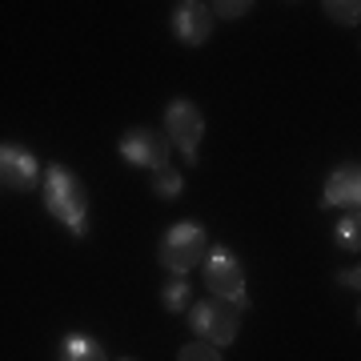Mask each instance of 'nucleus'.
<instances>
[{
	"instance_id": "obj_12",
	"label": "nucleus",
	"mask_w": 361,
	"mask_h": 361,
	"mask_svg": "<svg viewBox=\"0 0 361 361\" xmlns=\"http://www.w3.org/2000/svg\"><path fill=\"white\" fill-rule=\"evenodd\" d=\"M153 193L157 197H177L180 193V173H177V169H157V173H153Z\"/></svg>"
},
{
	"instance_id": "obj_11",
	"label": "nucleus",
	"mask_w": 361,
	"mask_h": 361,
	"mask_svg": "<svg viewBox=\"0 0 361 361\" xmlns=\"http://www.w3.org/2000/svg\"><path fill=\"white\" fill-rule=\"evenodd\" d=\"M322 8H325L329 20H337V25H357L361 20V4L357 0H325Z\"/></svg>"
},
{
	"instance_id": "obj_8",
	"label": "nucleus",
	"mask_w": 361,
	"mask_h": 361,
	"mask_svg": "<svg viewBox=\"0 0 361 361\" xmlns=\"http://www.w3.org/2000/svg\"><path fill=\"white\" fill-rule=\"evenodd\" d=\"M173 32H177L185 44H205L209 32H213V13H209V4L201 0H185L173 8Z\"/></svg>"
},
{
	"instance_id": "obj_14",
	"label": "nucleus",
	"mask_w": 361,
	"mask_h": 361,
	"mask_svg": "<svg viewBox=\"0 0 361 361\" xmlns=\"http://www.w3.org/2000/svg\"><path fill=\"white\" fill-rule=\"evenodd\" d=\"M161 301H165L169 313H180L185 310V301H189V285H185V277H177V281L165 285V293H161Z\"/></svg>"
},
{
	"instance_id": "obj_17",
	"label": "nucleus",
	"mask_w": 361,
	"mask_h": 361,
	"mask_svg": "<svg viewBox=\"0 0 361 361\" xmlns=\"http://www.w3.org/2000/svg\"><path fill=\"white\" fill-rule=\"evenodd\" d=\"M337 281H341V285H353V289H357L361 277H357V269H345V273H337Z\"/></svg>"
},
{
	"instance_id": "obj_18",
	"label": "nucleus",
	"mask_w": 361,
	"mask_h": 361,
	"mask_svg": "<svg viewBox=\"0 0 361 361\" xmlns=\"http://www.w3.org/2000/svg\"><path fill=\"white\" fill-rule=\"evenodd\" d=\"M121 361H137V357H121Z\"/></svg>"
},
{
	"instance_id": "obj_15",
	"label": "nucleus",
	"mask_w": 361,
	"mask_h": 361,
	"mask_svg": "<svg viewBox=\"0 0 361 361\" xmlns=\"http://www.w3.org/2000/svg\"><path fill=\"white\" fill-rule=\"evenodd\" d=\"M177 361H225L217 353V345H209V341H193V345H185L177 353Z\"/></svg>"
},
{
	"instance_id": "obj_9",
	"label": "nucleus",
	"mask_w": 361,
	"mask_h": 361,
	"mask_svg": "<svg viewBox=\"0 0 361 361\" xmlns=\"http://www.w3.org/2000/svg\"><path fill=\"white\" fill-rule=\"evenodd\" d=\"M361 201V173L357 165H341L329 173L325 180V201L322 205H345V209H357Z\"/></svg>"
},
{
	"instance_id": "obj_1",
	"label": "nucleus",
	"mask_w": 361,
	"mask_h": 361,
	"mask_svg": "<svg viewBox=\"0 0 361 361\" xmlns=\"http://www.w3.org/2000/svg\"><path fill=\"white\" fill-rule=\"evenodd\" d=\"M44 205L73 237H85V217H89V189L77 173H68L65 165H49L44 173Z\"/></svg>"
},
{
	"instance_id": "obj_6",
	"label": "nucleus",
	"mask_w": 361,
	"mask_h": 361,
	"mask_svg": "<svg viewBox=\"0 0 361 361\" xmlns=\"http://www.w3.org/2000/svg\"><path fill=\"white\" fill-rule=\"evenodd\" d=\"M121 157L129 165H141V169H165L169 165V141L153 129H129L121 137Z\"/></svg>"
},
{
	"instance_id": "obj_2",
	"label": "nucleus",
	"mask_w": 361,
	"mask_h": 361,
	"mask_svg": "<svg viewBox=\"0 0 361 361\" xmlns=\"http://www.w3.org/2000/svg\"><path fill=\"white\" fill-rule=\"evenodd\" d=\"M205 257H209V237L197 221L173 225V229L165 233V241H161V265L173 269L177 277H185V273L193 269V265H201Z\"/></svg>"
},
{
	"instance_id": "obj_4",
	"label": "nucleus",
	"mask_w": 361,
	"mask_h": 361,
	"mask_svg": "<svg viewBox=\"0 0 361 361\" xmlns=\"http://www.w3.org/2000/svg\"><path fill=\"white\" fill-rule=\"evenodd\" d=\"M205 289L221 301H233L237 310H245V273L229 249H213L205 257Z\"/></svg>"
},
{
	"instance_id": "obj_13",
	"label": "nucleus",
	"mask_w": 361,
	"mask_h": 361,
	"mask_svg": "<svg viewBox=\"0 0 361 361\" xmlns=\"http://www.w3.org/2000/svg\"><path fill=\"white\" fill-rule=\"evenodd\" d=\"M357 233H361V225H357V209H353V213H349V217H341V225H337V245L357 253V245H361Z\"/></svg>"
},
{
	"instance_id": "obj_5",
	"label": "nucleus",
	"mask_w": 361,
	"mask_h": 361,
	"mask_svg": "<svg viewBox=\"0 0 361 361\" xmlns=\"http://www.w3.org/2000/svg\"><path fill=\"white\" fill-rule=\"evenodd\" d=\"M165 137H173V145L185 153L189 165H197V145L205 137V116H201V109L193 101H173L165 109Z\"/></svg>"
},
{
	"instance_id": "obj_16",
	"label": "nucleus",
	"mask_w": 361,
	"mask_h": 361,
	"mask_svg": "<svg viewBox=\"0 0 361 361\" xmlns=\"http://www.w3.org/2000/svg\"><path fill=\"white\" fill-rule=\"evenodd\" d=\"M213 8H217L221 16H245L249 8H253V4H249V0H229V4L221 0V4H213Z\"/></svg>"
},
{
	"instance_id": "obj_3",
	"label": "nucleus",
	"mask_w": 361,
	"mask_h": 361,
	"mask_svg": "<svg viewBox=\"0 0 361 361\" xmlns=\"http://www.w3.org/2000/svg\"><path fill=\"white\" fill-rule=\"evenodd\" d=\"M189 322L201 334V341H209V345H229L233 337H237V329H241V310L233 301L209 297V301H197L193 305Z\"/></svg>"
},
{
	"instance_id": "obj_7",
	"label": "nucleus",
	"mask_w": 361,
	"mask_h": 361,
	"mask_svg": "<svg viewBox=\"0 0 361 361\" xmlns=\"http://www.w3.org/2000/svg\"><path fill=\"white\" fill-rule=\"evenodd\" d=\"M40 177L37 157L20 145H0V185H8L13 193H28Z\"/></svg>"
},
{
	"instance_id": "obj_10",
	"label": "nucleus",
	"mask_w": 361,
	"mask_h": 361,
	"mask_svg": "<svg viewBox=\"0 0 361 361\" xmlns=\"http://www.w3.org/2000/svg\"><path fill=\"white\" fill-rule=\"evenodd\" d=\"M61 361H104V349H101V341H92V337L73 334V337H65V345H61Z\"/></svg>"
}]
</instances>
